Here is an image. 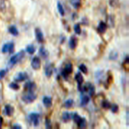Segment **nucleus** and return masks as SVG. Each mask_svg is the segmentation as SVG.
Returning a JSON list of instances; mask_svg holds the SVG:
<instances>
[{
	"mask_svg": "<svg viewBox=\"0 0 129 129\" xmlns=\"http://www.w3.org/2000/svg\"><path fill=\"white\" fill-rule=\"evenodd\" d=\"M24 55H25V52L24 51H20L18 53H16L15 55H14L10 60V64L14 66L16 63H18L19 61H20L23 57H24Z\"/></svg>",
	"mask_w": 129,
	"mask_h": 129,
	"instance_id": "1",
	"label": "nucleus"
},
{
	"mask_svg": "<svg viewBox=\"0 0 129 129\" xmlns=\"http://www.w3.org/2000/svg\"><path fill=\"white\" fill-rule=\"evenodd\" d=\"M36 99V95L33 92H29V93H27V94L23 95L22 97V100L24 103H32Z\"/></svg>",
	"mask_w": 129,
	"mask_h": 129,
	"instance_id": "2",
	"label": "nucleus"
},
{
	"mask_svg": "<svg viewBox=\"0 0 129 129\" xmlns=\"http://www.w3.org/2000/svg\"><path fill=\"white\" fill-rule=\"evenodd\" d=\"M13 51H14V44L11 43V42L5 44L2 48V52H3V53H6V52L11 53Z\"/></svg>",
	"mask_w": 129,
	"mask_h": 129,
	"instance_id": "3",
	"label": "nucleus"
},
{
	"mask_svg": "<svg viewBox=\"0 0 129 129\" xmlns=\"http://www.w3.org/2000/svg\"><path fill=\"white\" fill-rule=\"evenodd\" d=\"M29 119L35 126H37L39 124L40 115H39V114H37V113H31V114H30V115H29Z\"/></svg>",
	"mask_w": 129,
	"mask_h": 129,
	"instance_id": "4",
	"label": "nucleus"
},
{
	"mask_svg": "<svg viewBox=\"0 0 129 129\" xmlns=\"http://www.w3.org/2000/svg\"><path fill=\"white\" fill-rule=\"evenodd\" d=\"M31 67L34 70H38L40 67V60L38 56H35L31 60Z\"/></svg>",
	"mask_w": 129,
	"mask_h": 129,
	"instance_id": "5",
	"label": "nucleus"
},
{
	"mask_svg": "<svg viewBox=\"0 0 129 129\" xmlns=\"http://www.w3.org/2000/svg\"><path fill=\"white\" fill-rule=\"evenodd\" d=\"M27 78V74L26 73H19V74L15 77V80L16 82H23Z\"/></svg>",
	"mask_w": 129,
	"mask_h": 129,
	"instance_id": "6",
	"label": "nucleus"
},
{
	"mask_svg": "<svg viewBox=\"0 0 129 129\" xmlns=\"http://www.w3.org/2000/svg\"><path fill=\"white\" fill-rule=\"evenodd\" d=\"M36 37L38 42L41 43L44 41V35L40 28H36Z\"/></svg>",
	"mask_w": 129,
	"mask_h": 129,
	"instance_id": "7",
	"label": "nucleus"
},
{
	"mask_svg": "<svg viewBox=\"0 0 129 129\" xmlns=\"http://www.w3.org/2000/svg\"><path fill=\"white\" fill-rule=\"evenodd\" d=\"M72 70H73V67H72V64H67L66 67L64 69V71H63V76H67L70 74L72 73Z\"/></svg>",
	"mask_w": 129,
	"mask_h": 129,
	"instance_id": "8",
	"label": "nucleus"
},
{
	"mask_svg": "<svg viewBox=\"0 0 129 129\" xmlns=\"http://www.w3.org/2000/svg\"><path fill=\"white\" fill-rule=\"evenodd\" d=\"M12 112H13V107L10 105H7L4 108V114L7 116H11L12 115Z\"/></svg>",
	"mask_w": 129,
	"mask_h": 129,
	"instance_id": "9",
	"label": "nucleus"
},
{
	"mask_svg": "<svg viewBox=\"0 0 129 129\" xmlns=\"http://www.w3.org/2000/svg\"><path fill=\"white\" fill-rule=\"evenodd\" d=\"M107 27V24L104 22H100L99 24V27H98V31L100 32V33H103V32L106 31Z\"/></svg>",
	"mask_w": 129,
	"mask_h": 129,
	"instance_id": "10",
	"label": "nucleus"
},
{
	"mask_svg": "<svg viewBox=\"0 0 129 129\" xmlns=\"http://www.w3.org/2000/svg\"><path fill=\"white\" fill-rule=\"evenodd\" d=\"M43 103L46 107H50L52 106V99L50 97H44L43 99Z\"/></svg>",
	"mask_w": 129,
	"mask_h": 129,
	"instance_id": "11",
	"label": "nucleus"
},
{
	"mask_svg": "<svg viewBox=\"0 0 129 129\" xmlns=\"http://www.w3.org/2000/svg\"><path fill=\"white\" fill-rule=\"evenodd\" d=\"M24 88H25L26 90H27L29 92H33V90L36 89V85L33 82H27L25 85Z\"/></svg>",
	"mask_w": 129,
	"mask_h": 129,
	"instance_id": "12",
	"label": "nucleus"
},
{
	"mask_svg": "<svg viewBox=\"0 0 129 129\" xmlns=\"http://www.w3.org/2000/svg\"><path fill=\"white\" fill-rule=\"evenodd\" d=\"M40 54L43 58L45 59L48 56V52L44 48H40Z\"/></svg>",
	"mask_w": 129,
	"mask_h": 129,
	"instance_id": "13",
	"label": "nucleus"
},
{
	"mask_svg": "<svg viewBox=\"0 0 129 129\" xmlns=\"http://www.w3.org/2000/svg\"><path fill=\"white\" fill-rule=\"evenodd\" d=\"M76 45H77V39L74 36H72L70 40V47L72 49H74V48H75Z\"/></svg>",
	"mask_w": 129,
	"mask_h": 129,
	"instance_id": "14",
	"label": "nucleus"
},
{
	"mask_svg": "<svg viewBox=\"0 0 129 129\" xmlns=\"http://www.w3.org/2000/svg\"><path fill=\"white\" fill-rule=\"evenodd\" d=\"M75 80L77 81V82H78L79 85H82V82H83V77L82 75L80 74V73H78V74H76L75 76Z\"/></svg>",
	"mask_w": 129,
	"mask_h": 129,
	"instance_id": "15",
	"label": "nucleus"
},
{
	"mask_svg": "<svg viewBox=\"0 0 129 129\" xmlns=\"http://www.w3.org/2000/svg\"><path fill=\"white\" fill-rule=\"evenodd\" d=\"M44 72H45V74L47 77H50L52 74V66H47L44 69Z\"/></svg>",
	"mask_w": 129,
	"mask_h": 129,
	"instance_id": "16",
	"label": "nucleus"
},
{
	"mask_svg": "<svg viewBox=\"0 0 129 129\" xmlns=\"http://www.w3.org/2000/svg\"><path fill=\"white\" fill-rule=\"evenodd\" d=\"M9 32L13 36H17L19 34V31H18V29L16 28L15 26H11L9 27Z\"/></svg>",
	"mask_w": 129,
	"mask_h": 129,
	"instance_id": "17",
	"label": "nucleus"
},
{
	"mask_svg": "<svg viewBox=\"0 0 129 129\" xmlns=\"http://www.w3.org/2000/svg\"><path fill=\"white\" fill-rule=\"evenodd\" d=\"M90 102V98L88 96L85 95L82 97V99H81V103H82V106H86V105Z\"/></svg>",
	"mask_w": 129,
	"mask_h": 129,
	"instance_id": "18",
	"label": "nucleus"
},
{
	"mask_svg": "<svg viewBox=\"0 0 129 129\" xmlns=\"http://www.w3.org/2000/svg\"><path fill=\"white\" fill-rule=\"evenodd\" d=\"M57 9H58V12L60 14V15L63 16L64 15V8H63L62 4L60 3V2L57 3Z\"/></svg>",
	"mask_w": 129,
	"mask_h": 129,
	"instance_id": "19",
	"label": "nucleus"
},
{
	"mask_svg": "<svg viewBox=\"0 0 129 129\" xmlns=\"http://www.w3.org/2000/svg\"><path fill=\"white\" fill-rule=\"evenodd\" d=\"M26 51L28 52L29 54H33L35 51H36V48L33 45H31V44H30V45H28L26 48Z\"/></svg>",
	"mask_w": 129,
	"mask_h": 129,
	"instance_id": "20",
	"label": "nucleus"
},
{
	"mask_svg": "<svg viewBox=\"0 0 129 129\" xmlns=\"http://www.w3.org/2000/svg\"><path fill=\"white\" fill-rule=\"evenodd\" d=\"M62 119L64 121H69L71 119V114H70L69 112H64L62 115Z\"/></svg>",
	"mask_w": 129,
	"mask_h": 129,
	"instance_id": "21",
	"label": "nucleus"
},
{
	"mask_svg": "<svg viewBox=\"0 0 129 129\" xmlns=\"http://www.w3.org/2000/svg\"><path fill=\"white\" fill-rule=\"evenodd\" d=\"M73 105H74V100H72V99H69V100L66 101V103H64V107L66 108L72 107Z\"/></svg>",
	"mask_w": 129,
	"mask_h": 129,
	"instance_id": "22",
	"label": "nucleus"
},
{
	"mask_svg": "<svg viewBox=\"0 0 129 129\" xmlns=\"http://www.w3.org/2000/svg\"><path fill=\"white\" fill-rule=\"evenodd\" d=\"M78 126H79L80 127H86V119H85L81 118V119H80L79 122L78 123Z\"/></svg>",
	"mask_w": 129,
	"mask_h": 129,
	"instance_id": "23",
	"label": "nucleus"
},
{
	"mask_svg": "<svg viewBox=\"0 0 129 129\" xmlns=\"http://www.w3.org/2000/svg\"><path fill=\"white\" fill-rule=\"evenodd\" d=\"M70 2L72 3V5L74 6L75 8H78L80 6L81 0H70Z\"/></svg>",
	"mask_w": 129,
	"mask_h": 129,
	"instance_id": "24",
	"label": "nucleus"
},
{
	"mask_svg": "<svg viewBox=\"0 0 129 129\" xmlns=\"http://www.w3.org/2000/svg\"><path fill=\"white\" fill-rule=\"evenodd\" d=\"M74 31L77 34H81V31H82V29H81V27L79 24H75L74 25Z\"/></svg>",
	"mask_w": 129,
	"mask_h": 129,
	"instance_id": "25",
	"label": "nucleus"
},
{
	"mask_svg": "<svg viewBox=\"0 0 129 129\" xmlns=\"http://www.w3.org/2000/svg\"><path fill=\"white\" fill-rule=\"evenodd\" d=\"M79 70H80V71H82V73H84V74H86L87 73V68H86V66H85V64H82L81 66H79Z\"/></svg>",
	"mask_w": 129,
	"mask_h": 129,
	"instance_id": "26",
	"label": "nucleus"
},
{
	"mask_svg": "<svg viewBox=\"0 0 129 129\" xmlns=\"http://www.w3.org/2000/svg\"><path fill=\"white\" fill-rule=\"evenodd\" d=\"M73 119H74V122L76 123H78L79 121H80V119H81V117L79 116V115H78L77 113H75V114L74 115V116H73Z\"/></svg>",
	"mask_w": 129,
	"mask_h": 129,
	"instance_id": "27",
	"label": "nucleus"
},
{
	"mask_svg": "<svg viewBox=\"0 0 129 129\" xmlns=\"http://www.w3.org/2000/svg\"><path fill=\"white\" fill-rule=\"evenodd\" d=\"M9 87L11 88V89H13V90H18V89L19 88V86H18V84H16V83H14V82H12L9 85Z\"/></svg>",
	"mask_w": 129,
	"mask_h": 129,
	"instance_id": "28",
	"label": "nucleus"
},
{
	"mask_svg": "<svg viewBox=\"0 0 129 129\" xmlns=\"http://www.w3.org/2000/svg\"><path fill=\"white\" fill-rule=\"evenodd\" d=\"M117 56H118V53L115 52H112L110 54V59L115 60V59H117Z\"/></svg>",
	"mask_w": 129,
	"mask_h": 129,
	"instance_id": "29",
	"label": "nucleus"
},
{
	"mask_svg": "<svg viewBox=\"0 0 129 129\" xmlns=\"http://www.w3.org/2000/svg\"><path fill=\"white\" fill-rule=\"evenodd\" d=\"M110 107H111V109L112 112H117V111H118L119 107H118V106H117V105L113 104V105H111V106H110Z\"/></svg>",
	"mask_w": 129,
	"mask_h": 129,
	"instance_id": "30",
	"label": "nucleus"
},
{
	"mask_svg": "<svg viewBox=\"0 0 129 129\" xmlns=\"http://www.w3.org/2000/svg\"><path fill=\"white\" fill-rule=\"evenodd\" d=\"M111 103L108 102V101H103V107L104 108H110Z\"/></svg>",
	"mask_w": 129,
	"mask_h": 129,
	"instance_id": "31",
	"label": "nucleus"
},
{
	"mask_svg": "<svg viewBox=\"0 0 129 129\" xmlns=\"http://www.w3.org/2000/svg\"><path fill=\"white\" fill-rule=\"evenodd\" d=\"M6 74H7V70H0V79L3 78L4 77H5Z\"/></svg>",
	"mask_w": 129,
	"mask_h": 129,
	"instance_id": "32",
	"label": "nucleus"
},
{
	"mask_svg": "<svg viewBox=\"0 0 129 129\" xmlns=\"http://www.w3.org/2000/svg\"><path fill=\"white\" fill-rule=\"evenodd\" d=\"M13 127H17V128H21V126H19V125H13Z\"/></svg>",
	"mask_w": 129,
	"mask_h": 129,
	"instance_id": "33",
	"label": "nucleus"
},
{
	"mask_svg": "<svg viewBox=\"0 0 129 129\" xmlns=\"http://www.w3.org/2000/svg\"><path fill=\"white\" fill-rule=\"evenodd\" d=\"M2 124H3V119L0 117V127H2Z\"/></svg>",
	"mask_w": 129,
	"mask_h": 129,
	"instance_id": "34",
	"label": "nucleus"
},
{
	"mask_svg": "<svg viewBox=\"0 0 129 129\" xmlns=\"http://www.w3.org/2000/svg\"><path fill=\"white\" fill-rule=\"evenodd\" d=\"M1 99H2V92L1 90H0V102H1Z\"/></svg>",
	"mask_w": 129,
	"mask_h": 129,
	"instance_id": "35",
	"label": "nucleus"
}]
</instances>
